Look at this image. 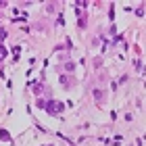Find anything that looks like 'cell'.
<instances>
[{
	"instance_id": "1",
	"label": "cell",
	"mask_w": 146,
	"mask_h": 146,
	"mask_svg": "<svg viewBox=\"0 0 146 146\" xmlns=\"http://www.w3.org/2000/svg\"><path fill=\"white\" fill-rule=\"evenodd\" d=\"M58 111H61V104H54V102L48 104V113H50V115H56Z\"/></svg>"
},
{
	"instance_id": "2",
	"label": "cell",
	"mask_w": 146,
	"mask_h": 146,
	"mask_svg": "<svg viewBox=\"0 0 146 146\" xmlns=\"http://www.w3.org/2000/svg\"><path fill=\"white\" fill-rule=\"evenodd\" d=\"M4 54H6V50H4V48H0V61L4 58Z\"/></svg>"
}]
</instances>
